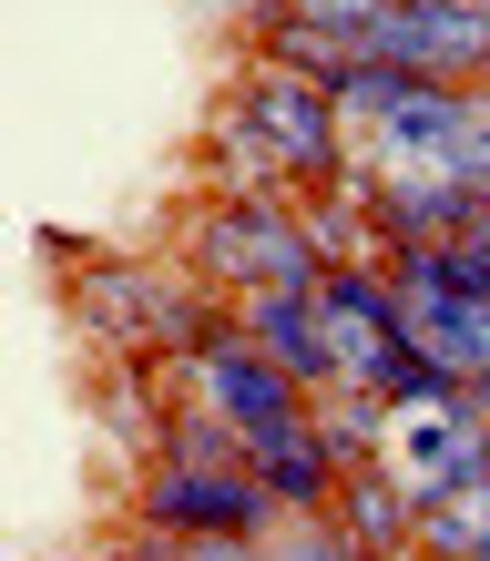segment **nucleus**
Returning <instances> with one entry per match:
<instances>
[{"label":"nucleus","instance_id":"nucleus-1","mask_svg":"<svg viewBox=\"0 0 490 561\" xmlns=\"http://www.w3.org/2000/svg\"><path fill=\"white\" fill-rule=\"evenodd\" d=\"M338 92L297 61H255L236 82V103L215 113V174L225 194H286V184H327L347 163V134H338Z\"/></svg>","mask_w":490,"mask_h":561},{"label":"nucleus","instance_id":"nucleus-2","mask_svg":"<svg viewBox=\"0 0 490 561\" xmlns=\"http://www.w3.org/2000/svg\"><path fill=\"white\" fill-rule=\"evenodd\" d=\"M317 276H327V245L276 194H225V205L194 215V286L255 296V286H317Z\"/></svg>","mask_w":490,"mask_h":561},{"label":"nucleus","instance_id":"nucleus-3","mask_svg":"<svg viewBox=\"0 0 490 561\" xmlns=\"http://www.w3.org/2000/svg\"><path fill=\"white\" fill-rule=\"evenodd\" d=\"M184 368H194L205 409L236 428L246 449H255V439H286V428H307V419H317V388H307V378H286L276 357L246 337V317H225L215 337H205V357H184Z\"/></svg>","mask_w":490,"mask_h":561},{"label":"nucleus","instance_id":"nucleus-4","mask_svg":"<svg viewBox=\"0 0 490 561\" xmlns=\"http://www.w3.org/2000/svg\"><path fill=\"white\" fill-rule=\"evenodd\" d=\"M144 520L174 541H266L276 520V490L246 470H215V459H163V470L144 480Z\"/></svg>","mask_w":490,"mask_h":561},{"label":"nucleus","instance_id":"nucleus-5","mask_svg":"<svg viewBox=\"0 0 490 561\" xmlns=\"http://www.w3.org/2000/svg\"><path fill=\"white\" fill-rule=\"evenodd\" d=\"M82 307L113 327V337H134V347H163L184 368V357H205V337H215V307H205V286H174V276H153V266H92V286H82Z\"/></svg>","mask_w":490,"mask_h":561},{"label":"nucleus","instance_id":"nucleus-6","mask_svg":"<svg viewBox=\"0 0 490 561\" xmlns=\"http://www.w3.org/2000/svg\"><path fill=\"white\" fill-rule=\"evenodd\" d=\"M317 327H327V347H338V378L368 388L388 357L409 347V296L388 266H327L317 276Z\"/></svg>","mask_w":490,"mask_h":561},{"label":"nucleus","instance_id":"nucleus-7","mask_svg":"<svg viewBox=\"0 0 490 561\" xmlns=\"http://www.w3.org/2000/svg\"><path fill=\"white\" fill-rule=\"evenodd\" d=\"M236 317L286 378H307L317 399L338 388V347H327V327H317V286H255V296H236Z\"/></svg>","mask_w":490,"mask_h":561},{"label":"nucleus","instance_id":"nucleus-8","mask_svg":"<svg viewBox=\"0 0 490 561\" xmlns=\"http://www.w3.org/2000/svg\"><path fill=\"white\" fill-rule=\"evenodd\" d=\"M246 470L276 490V511L327 520V511H338V490H347V449L307 419V428H286V439H255V449H246Z\"/></svg>","mask_w":490,"mask_h":561},{"label":"nucleus","instance_id":"nucleus-9","mask_svg":"<svg viewBox=\"0 0 490 561\" xmlns=\"http://www.w3.org/2000/svg\"><path fill=\"white\" fill-rule=\"evenodd\" d=\"M338 531L368 551V561L419 551V490H409L399 470H378V459H357V470H347V490H338Z\"/></svg>","mask_w":490,"mask_h":561},{"label":"nucleus","instance_id":"nucleus-10","mask_svg":"<svg viewBox=\"0 0 490 561\" xmlns=\"http://www.w3.org/2000/svg\"><path fill=\"white\" fill-rule=\"evenodd\" d=\"M490 551V480H460L419 511V561H480Z\"/></svg>","mask_w":490,"mask_h":561},{"label":"nucleus","instance_id":"nucleus-11","mask_svg":"<svg viewBox=\"0 0 490 561\" xmlns=\"http://www.w3.org/2000/svg\"><path fill=\"white\" fill-rule=\"evenodd\" d=\"M276 551H286V561H368V551L338 531V511H327V520H297V531H286Z\"/></svg>","mask_w":490,"mask_h":561},{"label":"nucleus","instance_id":"nucleus-12","mask_svg":"<svg viewBox=\"0 0 490 561\" xmlns=\"http://www.w3.org/2000/svg\"><path fill=\"white\" fill-rule=\"evenodd\" d=\"M286 11H338V0H286Z\"/></svg>","mask_w":490,"mask_h":561},{"label":"nucleus","instance_id":"nucleus-13","mask_svg":"<svg viewBox=\"0 0 490 561\" xmlns=\"http://www.w3.org/2000/svg\"><path fill=\"white\" fill-rule=\"evenodd\" d=\"M480 480H490V428H480Z\"/></svg>","mask_w":490,"mask_h":561},{"label":"nucleus","instance_id":"nucleus-14","mask_svg":"<svg viewBox=\"0 0 490 561\" xmlns=\"http://www.w3.org/2000/svg\"><path fill=\"white\" fill-rule=\"evenodd\" d=\"M480 561H490V551H480Z\"/></svg>","mask_w":490,"mask_h":561}]
</instances>
